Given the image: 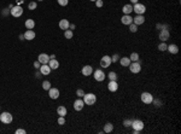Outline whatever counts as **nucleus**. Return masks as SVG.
<instances>
[{"mask_svg": "<svg viewBox=\"0 0 181 134\" xmlns=\"http://www.w3.org/2000/svg\"><path fill=\"white\" fill-rule=\"evenodd\" d=\"M83 102H85V104H87V105H93V104H96L97 102V97L96 94L93 93H85V95H83Z\"/></svg>", "mask_w": 181, "mask_h": 134, "instance_id": "nucleus-1", "label": "nucleus"}, {"mask_svg": "<svg viewBox=\"0 0 181 134\" xmlns=\"http://www.w3.org/2000/svg\"><path fill=\"white\" fill-rule=\"evenodd\" d=\"M12 120H13V117H12V115L10 114V112H1L0 114V122L5 123V125H10V123L12 122Z\"/></svg>", "mask_w": 181, "mask_h": 134, "instance_id": "nucleus-2", "label": "nucleus"}, {"mask_svg": "<svg viewBox=\"0 0 181 134\" xmlns=\"http://www.w3.org/2000/svg\"><path fill=\"white\" fill-rule=\"evenodd\" d=\"M128 68H129V70L133 74H139V73L141 71V64H140V62H130Z\"/></svg>", "mask_w": 181, "mask_h": 134, "instance_id": "nucleus-3", "label": "nucleus"}, {"mask_svg": "<svg viewBox=\"0 0 181 134\" xmlns=\"http://www.w3.org/2000/svg\"><path fill=\"white\" fill-rule=\"evenodd\" d=\"M140 98H141V102L144 104H152L153 97H152V94L149 93V92H142Z\"/></svg>", "mask_w": 181, "mask_h": 134, "instance_id": "nucleus-4", "label": "nucleus"}, {"mask_svg": "<svg viewBox=\"0 0 181 134\" xmlns=\"http://www.w3.org/2000/svg\"><path fill=\"white\" fill-rule=\"evenodd\" d=\"M133 11L135 12L136 15H142V13H145V11H146V7H145L144 4L136 3V4H134V6H133Z\"/></svg>", "mask_w": 181, "mask_h": 134, "instance_id": "nucleus-5", "label": "nucleus"}, {"mask_svg": "<svg viewBox=\"0 0 181 134\" xmlns=\"http://www.w3.org/2000/svg\"><path fill=\"white\" fill-rule=\"evenodd\" d=\"M130 127H133V129H136V131H142L144 127H145V125H144V122H142L141 120H133Z\"/></svg>", "mask_w": 181, "mask_h": 134, "instance_id": "nucleus-6", "label": "nucleus"}, {"mask_svg": "<svg viewBox=\"0 0 181 134\" xmlns=\"http://www.w3.org/2000/svg\"><path fill=\"white\" fill-rule=\"evenodd\" d=\"M169 36H170V34H169V30H168V29H162V30L159 31L158 37L162 42H165L167 40H169Z\"/></svg>", "mask_w": 181, "mask_h": 134, "instance_id": "nucleus-7", "label": "nucleus"}, {"mask_svg": "<svg viewBox=\"0 0 181 134\" xmlns=\"http://www.w3.org/2000/svg\"><path fill=\"white\" fill-rule=\"evenodd\" d=\"M11 15L13 16V17H21L23 15V9L21 7L20 5H17V6H13L11 9Z\"/></svg>", "mask_w": 181, "mask_h": 134, "instance_id": "nucleus-8", "label": "nucleus"}, {"mask_svg": "<svg viewBox=\"0 0 181 134\" xmlns=\"http://www.w3.org/2000/svg\"><path fill=\"white\" fill-rule=\"evenodd\" d=\"M111 57L110 56H104V57L100 59V66L102 68H109L111 64Z\"/></svg>", "mask_w": 181, "mask_h": 134, "instance_id": "nucleus-9", "label": "nucleus"}, {"mask_svg": "<svg viewBox=\"0 0 181 134\" xmlns=\"http://www.w3.org/2000/svg\"><path fill=\"white\" fill-rule=\"evenodd\" d=\"M83 106H85V102H83V99L77 98V99L74 102V109H75L76 111H81L82 109H83Z\"/></svg>", "mask_w": 181, "mask_h": 134, "instance_id": "nucleus-10", "label": "nucleus"}, {"mask_svg": "<svg viewBox=\"0 0 181 134\" xmlns=\"http://www.w3.org/2000/svg\"><path fill=\"white\" fill-rule=\"evenodd\" d=\"M105 74L103 70H100V69H98V70H96L94 71V79H96V81H99V82H102V81L105 80Z\"/></svg>", "mask_w": 181, "mask_h": 134, "instance_id": "nucleus-11", "label": "nucleus"}, {"mask_svg": "<svg viewBox=\"0 0 181 134\" xmlns=\"http://www.w3.org/2000/svg\"><path fill=\"white\" fill-rule=\"evenodd\" d=\"M121 22L125 26H129L130 23H133V17H130V15H123L121 18Z\"/></svg>", "mask_w": 181, "mask_h": 134, "instance_id": "nucleus-12", "label": "nucleus"}, {"mask_svg": "<svg viewBox=\"0 0 181 134\" xmlns=\"http://www.w3.org/2000/svg\"><path fill=\"white\" fill-rule=\"evenodd\" d=\"M48 94H50V98L51 99H57V98L59 97V89L58 88H50L48 89Z\"/></svg>", "mask_w": 181, "mask_h": 134, "instance_id": "nucleus-13", "label": "nucleus"}, {"mask_svg": "<svg viewBox=\"0 0 181 134\" xmlns=\"http://www.w3.org/2000/svg\"><path fill=\"white\" fill-rule=\"evenodd\" d=\"M133 23L136 26H140V24H144L145 23V17L142 15H136L135 17L133 18Z\"/></svg>", "mask_w": 181, "mask_h": 134, "instance_id": "nucleus-14", "label": "nucleus"}, {"mask_svg": "<svg viewBox=\"0 0 181 134\" xmlns=\"http://www.w3.org/2000/svg\"><path fill=\"white\" fill-rule=\"evenodd\" d=\"M37 60H39L41 64H48V62H50V57H48V54H46V53H41V54H39Z\"/></svg>", "mask_w": 181, "mask_h": 134, "instance_id": "nucleus-15", "label": "nucleus"}, {"mask_svg": "<svg viewBox=\"0 0 181 134\" xmlns=\"http://www.w3.org/2000/svg\"><path fill=\"white\" fill-rule=\"evenodd\" d=\"M24 39L26 40H34L35 39V31L34 30H31V29H28V30L24 33Z\"/></svg>", "mask_w": 181, "mask_h": 134, "instance_id": "nucleus-16", "label": "nucleus"}, {"mask_svg": "<svg viewBox=\"0 0 181 134\" xmlns=\"http://www.w3.org/2000/svg\"><path fill=\"white\" fill-rule=\"evenodd\" d=\"M52 69L50 68V65L48 64H42V65L40 66V73L42 75H50V73H51Z\"/></svg>", "mask_w": 181, "mask_h": 134, "instance_id": "nucleus-17", "label": "nucleus"}, {"mask_svg": "<svg viewBox=\"0 0 181 134\" xmlns=\"http://www.w3.org/2000/svg\"><path fill=\"white\" fill-rule=\"evenodd\" d=\"M108 88L110 92H116L118 89V85H117V81H110L108 83Z\"/></svg>", "mask_w": 181, "mask_h": 134, "instance_id": "nucleus-18", "label": "nucleus"}, {"mask_svg": "<svg viewBox=\"0 0 181 134\" xmlns=\"http://www.w3.org/2000/svg\"><path fill=\"white\" fill-rule=\"evenodd\" d=\"M92 73H93V68L91 65H85L82 68V75H85V76H89Z\"/></svg>", "mask_w": 181, "mask_h": 134, "instance_id": "nucleus-19", "label": "nucleus"}, {"mask_svg": "<svg viewBox=\"0 0 181 134\" xmlns=\"http://www.w3.org/2000/svg\"><path fill=\"white\" fill-rule=\"evenodd\" d=\"M122 11H123V15H130L133 12V6L130 5V4H127L122 7Z\"/></svg>", "mask_w": 181, "mask_h": 134, "instance_id": "nucleus-20", "label": "nucleus"}, {"mask_svg": "<svg viewBox=\"0 0 181 134\" xmlns=\"http://www.w3.org/2000/svg\"><path fill=\"white\" fill-rule=\"evenodd\" d=\"M48 65H50V68H51L52 70H56V69L59 68V62H58V60H56V59H50Z\"/></svg>", "mask_w": 181, "mask_h": 134, "instance_id": "nucleus-21", "label": "nucleus"}, {"mask_svg": "<svg viewBox=\"0 0 181 134\" xmlns=\"http://www.w3.org/2000/svg\"><path fill=\"white\" fill-rule=\"evenodd\" d=\"M69 26H70V23H69L68 20H60V22H59V28L60 29L66 30V29H69Z\"/></svg>", "mask_w": 181, "mask_h": 134, "instance_id": "nucleus-22", "label": "nucleus"}, {"mask_svg": "<svg viewBox=\"0 0 181 134\" xmlns=\"http://www.w3.org/2000/svg\"><path fill=\"white\" fill-rule=\"evenodd\" d=\"M57 114H58V116H66L68 110H66L65 106H58L57 108Z\"/></svg>", "mask_w": 181, "mask_h": 134, "instance_id": "nucleus-23", "label": "nucleus"}, {"mask_svg": "<svg viewBox=\"0 0 181 134\" xmlns=\"http://www.w3.org/2000/svg\"><path fill=\"white\" fill-rule=\"evenodd\" d=\"M167 51H169L172 54H176L179 52V47H178V45H174V44H172V45H169L167 47Z\"/></svg>", "mask_w": 181, "mask_h": 134, "instance_id": "nucleus-24", "label": "nucleus"}, {"mask_svg": "<svg viewBox=\"0 0 181 134\" xmlns=\"http://www.w3.org/2000/svg\"><path fill=\"white\" fill-rule=\"evenodd\" d=\"M130 62H132V60L129 59V57H122V58H120V63H121L122 66H129Z\"/></svg>", "mask_w": 181, "mask_h": 134, "instance_id": "nucleus-25", "label": "nucleus"}, {"mask_svg": "<svg viewBox=\"0 0 181 134\" xmlns=\"http://www.w3.org/2000/svg\"><path fill=\"white\" fill-rule=\"evenodd\" d=\"M26 28L27 29H33L35 27V22H34V20H27L26 21Z\"/></svg>", "mask_w": 181, "mask_h": 134, "instance_id": "nucleus-26", "label": "nucleus"}, {"mask_svg": "<svg viewBox=\"0 0 181 134\" xmlns=\"http://www.w3.org/2000/svg\"><path fill=\"white\" fill-rule=\"evenodd\" d=\"M113 131V126H112V123H106V125L104 126V132L105 133H111V132Z\"/></svg>", "mask_w": 181, "mask_h": 134, "instance_id": "nucleus-27", "label": "nucleus"}, {"mask_svg": "<svg viewBox=\"0 0 181 134\" xmlns=\"http://www.w3.org/2000/svg\"><path fill=\"white\" fill-rule=\"evenodd\" d=\"M108 77L110 79V81H117V79H118V77H117V74L115 71H110V73H109Z\"/></svg>", "mask_w": 181, "mask_h": 134, "instance_id": "nucleus-28", "label": "nucleus"}, {"mask_svg": "<svg viewBox=\"0 0 181 134\" xmlns=\"http://www.w3.org/2000/svg\"><path fill=\"white\" fill-rule=\"evenodd\" d=\"M129 59L132 60V62H139V53H136V52H133V53L130 54Z\"/></svg>", "mask_w": 181, "mask_h": 134, "instance_id": "nucleus-29", "label": "nucleus"}, {"mask_svg": "<svg viewBox=\"0 0 181 134\" xmlns=\"http://www.w3.org/2000/svg\"><path fill=\"white\" fill-rule=\"evenodd\" d=\"M64 36L66 37V39H71V37L74 36L73 30H70V29H66V30H64Z\"/></svg>", "mask_w": 181, "mask_h": 134, "instance_id": "nucleus-30", "label": "nucleus"}, {"mask_svg": "<svg viewBox=\"0 0 181 134\" xmlns=\"http://www.w3.org/2000/svg\"><path fill=\"white\" fill-rule=\"evenodd\" d=\"M42 88L45 89V91H48V89L51 88V82H50V81H44L42 82Z\"/></svg>", "mask_w": 181, "mask_h": 134, "instance_id": "nucleus-31", "label": "nucleus"}, {"mask_svg": "<svg viewBox=\"0 0 181 134\" xmlns=\"http://www.w3.org/2000/svg\"><path fill=\"white\" fill-rule=\"evenodd\" d=\"M167 47H168V45L165 42H162V44H159V45H158V50H159V51H162V52L167 51Z\"/></svg>", "mask_w": 181, "mask_h": 134, "instance_id": "nucleus-32", "label": "nucleus"}, {"mask_svg": "<svg viewBox=\"0 0 181 134\" xmlns=\"http://www.w3.org/2000/svg\"><path fill=\"white\" fill-rule=\"evenodd\" d=\"M129 30L132 31V33H136V31H138V26L134 24V23H130L129 24Z\"/></svg>", "mask_w": 181, "mask_h": 134, "instance_id": "nucleus-33", "label": "nucleus"}, {"mask_svg": "<svg viewBox=\"0 0 181 134\" xmlns=\"http://www.w3.org/2000/svg\"><path fill=\"white\" fill-rule=\"evenodd\" d=\"M152 103H153V105H155L156 108H161L162 104H163V103H162V100H161V99H153V100H152Z\"/></svg>", "mask_w": 181, "mask_h": 134, "instance_id": "nucleus-34", "label": "nucleus"}, {"mask_svg": "<svg viewBox=\"0 0 181 134\" xmlns=\"http://www.w3.org/2000/svg\"><path fill=\"white\" fill-rule=\"evenodd\" d=\"M36 6H37V4L35 3V1H30V3L28 4V9L29 10H35L36 9Z\"/></svg>", "mask_w": 181, "mask_h": 134, "instance_id": "nucleus-35", "label": "nucleus"}, {"mask_svg": "<svg viewBox=\"0 0 181 134\" xmlns=\"http://www.w3.org/2000/svg\"><path fill=\"white\" fill-rule=\"evenodd\" d=\"M132 122H133V120H125L123 121V126H125L126 128H127V127H130V126H132Z\"/></svg>", "mask_w": 181, "mask_h": 134, "instance_id": "nucleus-36", "label": "nucleus"}, {"mask_svg": "<svg viewBox=\"0 0 181 134\" xmlns=\"http://www.w3.org/2000/svg\"><path fill=\"white\" fill-rule=\"evenodd\" d=\"M76 95L79 98L83 97V95H85V92H83V89H77V91H76Z\"/></svg>", "mask_w": 181, "mask_h": 134, "instance_id": "nucleus-37", "label": "nucleus"}, {"mask_svg": "<svg viewBox=\"0 0 181 134\" xmlns=\"http://www.w3.org/2000/svg\"><path fill=\"white\" fill-rule=\"evenodd\" d=\"M58 1V4H59L60 6H66L69 3V0H57Z\"/></svg>", "mask_w": 181, "mask_h": 134, "instance_id": "nucleus-38", "label": "nucleus"}, {"mask_svg": "<svg viewBox=\"0 0 181 134\" xmlns=\"http://www.w3.org/2000/svg\"><path fill=\"white\" fill-rule=\"evenodd\" d=\"M64 123H65V118H64V116H59V117H58V125L63 126Z\"/></svg>", "mask_w": 181, "mask_h": 134, "instance_id": "nucleus-39", "label": "nucleus"}, {"mask_svg": "<svg viewBox=\"0 0 181 134\" xmlns=\"http://www.w3.org/2000/svg\"><path fill=\"white\" fill-rule=\"evenodd\" d=\"M118 59H120V56H118L117 53H116V54H113L112 57H111V62H112V63H116Z\"/></svg>", "mask_w": 181, "mask_h": 134, "instance_id": "nucleus-40", "label": "nucleus"}, {"mask_svg": "<svg viewBox=\"0 0 181 134\" xmlns=\"http://www.w3.org/2000/svg\"><path fill=\"white\" fill-rule=\"evenodd\" d=\"M94 3H96L97 7H103V5H104V3H103V0H96Z\"/></svg>", "mask_w": 181, "mask_h": 134, "instance_id": "nucleus-41", "label": "nucleus"}, {"mask_svg": "<svg viewBox=\"0 0 181 134\" xmlns=\"http://www.w3.org/2000/svg\"><path fill=\"white\" fill-rule=\"evenodd\" d=\"M40 64H41V63H40L39 60H36V62H34V68H35V69H40V66H41V65H40Z\"/></svg>", "mask_w": 181, "mask_h": 134, "instance_id": "nucleus-42", "label": "nucleus"}, {"mask_svg": "<svg viewBox=\"0 0 181 134\" xmlns=\"http://www.w3.org/2000/svg\"><path fill=\"white\" fill-rule=\"evenodd\" d=\"M16 133H17V134H26V131H24V129L18 128L17 131H16Z\"/></svg>", "mask_w": 181, "mask_h": 134, "instance_id": "nucleus-43", "label": "nucleus"}, {"mask_svg": "<svg viewBox=\"0 0 181 134\" xmlns=\"http://www.w3.org/2000/svg\"><path fill=\"white\" fill-rule=\"evenodd\" d=\"M7 10H10L9 7H7V9H5V10H4V11H3V15H4V16H6V15H7V12H9V11H7Z\"/></svg>", "mask_w": 181, "mask_h": 134, "instance_id": "nucleus-44", "label": "nucleus"}, {"mask_svg": "<svg viewBox=\"0 0 181 134\" xmlns=\"http://www.w3.org/2000/svg\"><path fill=\"white\" fill-rule=\"evenodd\" d=\"M69 29H70V30L75 29V24H70V26H69Z\"/></svg>", "mask_w": 181, "mask_h": 134, "instance_id": "nucleus-45", "label": "nucleus"}, {"mask_svg": "<svg viewBox=\"0 0 181 134\" xmlns=\"http://www.w3.org/2000/svg\"><path fill=\"white\" fill-rule=\"evenodd\" d=\"M20 40H26V39H24V34H21L20 35Z\"/></svg>", "mask_w": 181, "mask_h": 134, "instance_id": "nucleus-46", "label": "nucleus"}, {"mask_svg": "<svg viewBox=\"0 0 181 134\" xmlns=\"http://www.w3.org/2000/svg\"><path fill=\"white\" fill-rule=\"evenodd\" d=\"M130 3H132V4H136V3H139V0H130Z\"/></svg>", "mask_w": 181, "mask_h": 134, "instance_id": "nucleus-47", "label": "nucleus"}, {"mask_svg": "<svg viewBox=\"0 0 181 134\" xmlns=\"http://www.w3.org/2000/svg\"><path fill=\"white\" fill-rule=\"evenodd\" d=\"M41 75H42V74H41V73H36V74H35V76H36V77H39V79H40V76H41Z\"/></svg>", "mask_w": 181, "mask_h": 134, "instance_id": "nucleus-48", "label": "nucleus"}, {"mask_svg": "<svg viewBox=\"0 0 181 134\" xmlns=\"http://www.w3.org/2000/svg\"><path fill=\"white\" fill-rule=\"evenodd\" d=\"M54 58H56V56H54V54H52V56H50V59H54Z\"/></svg>", "mask_w": 181, "mask_h": 134, "instance_id": "nucleus-49", "label": "nucleus"}, {"mask_svg": "<svg viewBox=\"0 0 181 134\" xmlns=\"http://www.w3.org/2000/svg\"><path fill=\"white\" fill-rule=\"evenodd\" d=\"M23 3V0H17V4L20 5V4H22Z\"/></svg>", "mask_w": 181, "mask_h": 134, "instance_id": "nucleus-50", "label": "nucleus"}, {"mask_svg": "<svg viewBox=\"0 0 181 134\" xmlns=\"http://www.w3.org/2000/svg\"><path fill=\"white\" fill-rule=\"evenodd\" d=\"M91 1H96V0H91Z\"/></svg>", "mask_w": 181, "mask_h": 134, "instance_id": "nucleus-51", "label": "nucleus"}, {"mask_svg": "<svg viewBox=\"0 0 181 134\" xmlns=\"http://www.w3.org/2000/svg\"><path fill=\"white\" fill-rule=\"evenodd\" d=\"M39 1H44V0H39Z\"/></svg>", "mask_w": 181, "mask_h": 134, "instance_id": "nucleus-52", "label": "nucleus"}]
</instances>
